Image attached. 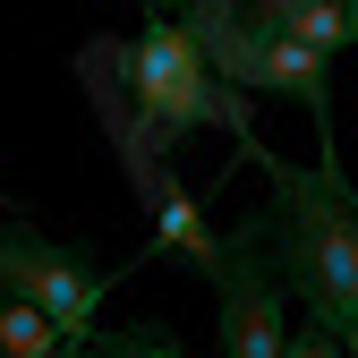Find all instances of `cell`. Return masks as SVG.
<instances>
[{"mask_svg": "<svg viewBox=\"0 0 358 358\" xmlns=\"http://www.w3.org/2000/svg\"><path fill=\"white\" fill-rule=\"evenodd\" d=\"M111 282H120V273H94L77 248H60V239H43V231H26V222L0 213V290L26 299V307H43L69 350L94 333V307H103Z\"/></svg>", "mask_w": 358, "mask_h": 358, "instance_id": "cell-3", "label": "cell"}, {"mask_svg": "<svg viewBox=\"0 0 358 358\" xmlns=\"http://www.w3.org/2000/svg\"><path fill=\"white\" fill-rule=\"evenodd\" d=\"M179 9H188V0H171V17H179Z\"/></svg>", "mask_w": 358, "mask_h": 358, "instance_id": "cell-11", "label": "cell"}, {"mask_svg": "<svg viewBox=\"0 0 358 358\" xmlns=\"http://www.w3.org/2000/svg\"><path fill=\"white\" fill-rule=\"evenodd\" d=\"M282 358H341V341H333V333H324V324H299V333H290V350H282Z\"/></svg>", "mask_w": 358, "mask_h": 358, "instance_id": "cell-9", "label": "cell"}, {"mask_svg": "<svg viewBox=\"0 0 358 358\" xmlns=\"http://www.w3.org/2000/svg\"><path fill=\"white\" fill-rule=\"evenodd\" d=\"M120 85H128V145H154L162 162L179 154V137H196V128H222L231 137V154L256 145V128H248V103H239V85H222L205 69V52L188 43V26L179 17H145V34L128 43V52H111Z\"/></svg>", "mask_w": 358, "mask_h": 358, "instance_id": "cell-2", "label": "cell"}, {"mask_svg": "<svg viewBox=\"0 0 358 358\" xmlns=\"http://www.w3.org/2000/svg\"><path fill=\"white\" fill-rule=\"evenodd\" d=\"M0 358H69V341L52 333L43 307H26V299L0 290Z\"/></svg>", "mask_w": 358, "mask_h": 358, "instance_id": "cell-7", "label": "cell"}, {"mask_svg": "<svg viewBox=\"0 0 358 358\" xmlns=\"http://www.w3.org/2000/svg\"><path fill=\"white\" fill-rule=\"evenodd\" d=\"M239 162L264 171V205H256V231L264 256H273L282 290L299 299L307 324H324L341 341V358H358V188L341 179V162H282L248 145Z\"/></svg>", "mask_w": 358, "mask_h": 358, "instance_id": "cell-1", "label": "cell"}, {"mask_svg": "<svg viewBox=\"0 0 358 358\" xmlns=\"http://www.w3.org/2000/svg\"><path fill=\"white\" fill-rule=\"evenodd\" d=\"M69 358H188L171 324H128V333H85Z\"/></svg>", "mask_w": 358, "mask_h": 358, "instance_id": "cell-8", "label": "cell"}, {"mask_svg": "<svg viewBox=\"0 0 358 358\" xmlns=\"http://www.w3.org/2000/svg\"><path fill=\"white\" fill-rule=\"evenodd\" d=\"M350 43H358V0H350Z\"/></svg>", "mask_w": 358, "mask_h": 358, "instance_id": "cell-10", "label": "cell"}, {"mask_svg": "<svg viewBox=\"0 0 358 358\" xmlns=\"http://www.w3.org/2000/svg\"><path fill=\"white\" fill-rule=\"evenodd\" d=\"M145 256H188L196 273H222V239H213V222H205V205L179 188V179L162 171V205H154V248Z\"/></svg>", "mask_w": 358, "mask_h": 358, "instance_id": "cell-5", "label": "cell"}, {"mask_svg": "<svg viewBox=\"0 0 358 358\" xmlns=\"http://www.w3.org/2000/svg\"><path fill=\"white\" fill-rule=\"evenodd\" d=\"M0 205H9V196H0Z\"/></svg>", "mask_w": 358, "mask_h": 358, "instance_id": "cell-12", "label": "cell"}, {"mask_svg": "<svg viewBox=\"0 0 358 358\" xmlns=\"http://www.w3.org/2000/svg\"><path fill=\"white\" fill-rule=\"evenodd\" d=\"M256 17H273L282 34H299L307 52H350V0H264Z\"/></svg>", "mask_w": 358, "mask_h": 358, "instance_id": "cell-6", "label": "cell"}, {"mask_svg": "<svg viewBox=\"0 0 358 358\" xmlns=\"http://www.w3.org/2000/svg\"><path fill=\"white\" fill-rule=\"evenodd\" d=\"M213 299H222V358H282L290 350V290L273 273V256H264L256 213L231 231V248H222Z\"/></svg>", "mask_w": 358, "mask_h": 358, "instance_id": "cell-4", "label": "cell"}]
</instances>
